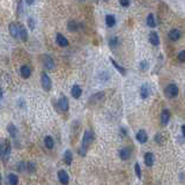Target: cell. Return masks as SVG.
Segmentation results:
<instances>
[{"label":"cell","mask_w":185,"mask_h":185,"mask_svg":"<svg viewBox=\"0 0 185 185\" xmlns=\"http://www.w3.org/2000/svg\"><path fill=\"white\" fill-rule=\"evenodd\" d=\"M93 140H94V134H93V132L90 130H87L85 132V135H83V140H82V145H81L80 147V151H79V154H80L81 156H86L87 149L91 145Z\"/></svg>","instance_id":"1"},{"label":"cell","mask_w":185,"mask_h":185,"mask_svg":"<svg viewBox=\"0 0 185 185\" xmlns=\"http://www.w3.org/2000/svg\"><path fill=\"white\" fill-rule=\"evenodd\" d=\"M178 87L177 85L175 83H170V85H168V87H166V89H164V93H166V96L167 97H169V99H174L176 96L178 95Z\"/></svg>","instance_id":"2"},{"label":"cell","mask_w":185,"mask_h":185,"mask_svg":"<svg viewBox=\"0 0 185 185\" xmlns=\"http://www.w3.org/2000/svg\"><path fill=\"white\" fill-rule=\"evenodd\" d=\"M41 59H42V64L44 68L48 70V71H52L53 67H54V62H53L52 58L48 56V54H44V56H42Z\"/></svg>","instance_id":"3"},{"label":"cell","mask_w":185,"mask_h":185,"mask_svg":"<svg viewBox=\"0 0 185 185\" xmlns=\"http://www.w3.org/2000/svg\"><path fill=\"white\" fill-rule=\"evenodd\" d=\"M41 81H42V87L44 90H46V91H49V90L51 89V79L49 78L45 73H42V76H41Z\"/></svg>","instance_id":"4"},{"label":"cell","mask_w":185,"mask_h":185,"mask_svg":"<svg viewBox=\"0 0 185 185\" xmlns=\"http://www.w3.org/2000/svg\"><path fill=\"white\" fill-rule=\"evenodd\" d=\"M58 107H59V109L62 110V111H67L68 110V100H67L66 96H62L59 101H58Z\"/></svg>","instance_id":"5"},{"label":"cell","mask_w":185,"mask_h":185,"mask_svg":"<svg viewBox=\"0 0 185 185\" xmlns=\"http://www.w3.org/2000/svg\"><path fill=\"white\" fill-rule=\"evenodd\" d=\"M149 95H151V87H149L147 83H143V85L140 87V96H141L143 99H147Z\"/></svg>","instance_id":"6"},{"label":"cell","mask_w":185,"mask_h":185,"mask_svg":"<svg viewBox=\"0 0 185 185\" xmlns=\"http://www.w3.org/2000/svg\"><path fill=\"white\" fill-rule=\"evenodd\" d=\"M135 138H137V140L140 143H147V140H148L147 133H146V131H143V130H140V131L137 133Z\"/></svg>","instance_id":"7"},{"label":"cell","mask_w":185,"mask_h":185,"mask_svg":"<svg viewBox=\"0 0 185 185\" xmlns=\"http://www.w3.org/2000/svg\"><path fill=\"white\" fill-rule=\"evenodd\" d=\"M154 162H155V156L153 153H146L145 154V164L147 167H153L154 166Z\"/></svg>","instance_id":"8"},{"label":"cell","mask_w":185,"mask_h":185,"mask_svg":"<svg viewBox=\"0 0 185 185\" xmlns=\"http://www.w3.org/2000/svg\"><path fill=\"white\" fill-rule=\"evenodd\" d=\"M180 36H182V33L179 31V29L174 28L169 31V38H170L171 41H174V42L178 41V39L180 38Z\"/></svg>","instance_id":"9"},{"label":"cell","mask_w":185,"mask_h":185,"mask_svg":"<svg viewBox=\"0 0 185 185\" xmlns=\"http://www.w3.org/2000/svg\"><path fill=\"white\" fill-rule=\"evenodd\" d=\"M161 124L163 125V126H166V125H168V123H169V119H170V111L169 110H163L161 112Z\"/></svg>","instance_id":"10"},{"label":"cell","mask_w":185,"mask_h":185,"mask_svg":"<svg viewBox=\"0 0 185 185\" xmlns=\"http://www.w3.org/2000/svg\"><path fill=\"white\" fill-rule=\"evenodd\" d=\"M56 41H57L58 45H59V46H62V48H66L67 45H68V41H67V38L65 37L64 35H62V34H58Z\"/></svg>","instance_id":"11"},{"label":"cell","mask_w":185,"mask_h":185,"mask_svg":"<svg viewBox=\"0 0 185 185\" xmlns=\"http://www.w3.org/2000/svg\"><path fill=\"white\" fill-rule=\"evenodd\" d=\"M58 178H59L60 183H62V184H67L68 180H70V177H68V175H67V172L65 170L58 171Z\"/></svg>","instance_id":"12"},{"label":"cell","mask_w":185,"mask_h":185,"mask_svg":"<svg viewBox=\"0 0 185 185\" xmlns=\"http://www.w3.org/2000/svg\"><path fill=\"white\" fill-rule=\"evenodd\" d=\"M119 156H120V159H122V160H124V161L128 160V159L131 157V149H130V148H127V147L120 149V152H119Z\"/></svg>","instance_id":"13"},{"label":"cell","mask_w":185,"mask_h":185,"mask_svg":"<svg viewBox=\"0 0 185 185\" xmlns=\"http://www.w3.org/2000/svg\"><path fill=\"white\" fill-rule=\"evenodd\" d=\"M149 42L152 43L154 46H157L160 44V38H159V34L155 31H152L149 34Z\"/></svg>","instance_id":"14"},{"label":"cell","mask_w":185,"mask_h":185,"mask_svg":"<svg viewBox=\"0 0 185 185\" xmlns=\"http://www.w3.org/2000/svg\"><path fill=\"white\" fill-rule=\"evenodd\" d=\"M71 94L74 99H79L81 96V94H82V90H81V88L78 85H74L71 89Z\"/></svg>","instance_id":"15"},{"label":"cell","mask_w":185,"mask_h":185,"mask_svg":"<svg viewBox=\"0 0 185 185\" xmlns=\"http://www.w3.org/2000/svg\"><path fill=\"white\" fill-rule=\"evenodd\" d=\"M10 33L14 38L19 36V24L16 23H10Z\"/></svg>","instance_id":"16"},{"label":"cell","mask_w":185,"mask_h":185,"mask_svg":"<svg viewBox=\"0 0 185 185\" xmlns=\"http://www.w3.org/2000/svg\"><path fill=\"white\" fill-rule=\"evenodd\" d=\"M72 160H73V154L70 149H67L66 152L64 153V161L66 163L67 166H71L72 164Z\"/></svg>","instance_id":"17"},{"label":"cell","mask_w":185,"mask_h":185,"mask_svg":"<svg viewBox=\"0 0 185 185\" xmlns=\"http://www.w3.org/2000/svg\"><path fill=\"white\" fill-rule=\"evenodd\" d=\"M21 75L26 78V79H28L29 76L31 75V70H30V67L28 65H23L21 67Z\"/></svg>","instance_id":"18"},{"label":"cell","mask_w":185,"mask_h":185,"mask_svg":"<svg viewBox=\"0 0 185 185\" xmlns=\"http://www.w3.org/2000/svg\"><path fill=\"white\" fill-rule=\"evenodd\" d=\"M19 36L22 41H27V38H28V33L24 28V26H22V24H19Z\"/></svg>","instance_id":"19"},{"label":"cell","mask_w":185,"mask_h":185,"mask_svg":"<svg viewBox=\"0 0 185 185\" xmlns=\"http://www.w3.org/2000/svg\"><path fill=\"white\" fill-rule=\"evenodd\" d=\"M146 22H147V26L149 28H155V27H156V21H155V18H154V15H153L152 13L148 14Z\"/></svg>","instance_id":"20"},{"label":"cell","mask_w":185,"mask_h":185,"mask_svg":"<svg viewBox=\"0 0 185 185\" xmlns=\"http://www.w3.org/2000/svg\"><path fill=\"white\" fill-rule=\"evenodd\" d=\"M105 23L109 28H112L115 24H116V18L114 15H107L105 16Z\"/></svg>","instance_id":"21"},{"label":"cell","mask_w":185,"mask_h":185,"mask_svg":"<svg viewBox=\"0 0 185 185\" xmlns=\"http://www.w3.org/2000/svg\"><path fill=\"white\" fill-rule=\"evenodd\" d=\"M110 62H111V64H112V65H114V66H115V68H116V70H117V71H118L119 73L122 74V75H125V74H126V70H125L124 67L120 66V65H118V64H117V62H115V60H114V59H112V58L110 59Z\"/></svg>","instance_id":"22"},{"label":"cell","mask_w":185,"mask_h":185,"mask_svg":"<svg viewBox=\"0 0 185 185\" xmlns=\"http://www.w3.org/2000/svg\"><path fill=\"white\" fill-rule=\"evenodd\" d=\"M67 29H68V31H76L79 29V24L74 20H72L67 23Z\"/></svg>","instance_id":"23"},{"label":"cell","mask_w":185,"mask_h":185,"mask_svg":"<svg viewBox=\"0 0 185 185\" xmlns=\"http://www.w3.org/2000/svg\"><path fill=\"white\" fill-rule=\"evenodd\" d=\"M10 153V143H7V145H6L5 151H4V154H2V161H4V162L8 161Z\"/></svg>","instance_id":"24"},{"label":"cell","mask_w":185,"mask_h":185,"mask_svg":"<svg viewBox=\"0 0 185 185\" xmlns=\"http://www.w3.org/2000/svg\"><path fill=\"white\" fill-rule=\"evenodd\" d=\"M97 79L101 81V82H105V81H108L110 79V75L108 72H101L99 76H97Z\"/></svg>","instance_id":"25"},{"label":"cell","mask_w":185,"mask_h":185,"mask_svg":"<svg viewBox=\"0 0 185 185\" xmlns=\"http://www.w3.org/2000/svg\"><path fill=\"white\" fill-rule=\"evenodd\" d=\"M44 143H45L46 148H49V149L53 148V146H54V141H53V139L51 137H45V139H44Z\"/></svg>","instance_id":"26"},{"label":"cell","mask_w":185,"mask_h":185,"mask_svg":"<svg viewBox=\"0 0 185 185\" xmlns=\"http://www.w3.org/2000/svg\"><path fill=\"white\" fill-rule=\"evenodd\" d=\"M7 131H8V133L10 134V137L12 138L16 137V127H15L13 124H8V126H7Z\"/></svg>","instance_id":"27"},{"label":"cell","mask_w":185,"mask_h":185,"mask_svg":"<svg viewBox=\"0 0 185 185\" xmlns=\"http://www.w3.org/2000/svg\"><path fill=\"white\" fill-rule=\"evenodd\" d=\"M8 182H10V185L18 184V182H19V179H18V176L15 175V174H10V175H8Z\"/></svg>","instance_id":"28"},{"label":"cell","mask_w":185,"mask_h":185,"mask_svg":"<svg viewBox=\"0 0 185 185\" xmlns=\"http://www.w3.org/2000/svg\"><path fill=\"white\" fill-rule=\"evenodd\" d=\"M118 44H119L118 37H112V38H111V39L109 41V45H110V48H111V49L117 48V46H118Z\"/></svg>","instance_id":"29"},{"label":"cell","mask_w":185,"mask_h":185,"mask_svg":"<svg viewBox=\"0 0 185 185\" xmlns=\"http://www.w3.org/2000/svg\"><path fill=\"white\" fill-rule=\"evenodd\" d=\"M148 67H149V64H148L147 60H143V62L139 64V68H140L141 71H147Z\"/></svg>","instance_id":"30"},{"label":"cell","mask_w":185,"mask_h":185,"mask_svg":"<svg viewBox=\"0 0 185 185\" xmlns=\"http://www.w3.org/2000/svg\"><path fill=\"white\" fill-rule=\"evenodd\" d=\"M134 171H135V175H137L138 178H141V169H140V164L139 163L134 164Z\"/></svg>","instance_id":"31"},{"label":"cell","mask_w":185,"mask_h":185,"mask_svg":"<svg viewBox=\"0 0 185 185\" xmlns=\"http://www.w3.org/2000/svg\"><path fill=\"white\" fill-rule=\"evenodd\" d=\"M35 168H36V166H35V163H34V162H29L28 164H27V170H28L29 172L35 171Z\"/></svg>","instance_id":"32"},{"label":"cell","mask_w":185,"mask_h":185,"mask_svg":"<svg viewBox=\"0 0 185 185\" xmlns=\"http://www.w3.org/2000/svg\"><path fill=\"white\" fill-rule=\"evenodd\" d=\"M177 58H178V60H179L180 62H185V50H183V51H180V52L178 53V56H177Z\"/></svg>","instance_id":"33"},{"label":"cell","mask_w":185,"mask_h":185,"mask_svg":"<svg viewBox=\"0 0 185 185\" xmlns=\"http://www.w3.org/2000/svg\"><path fill=\"white\" fill-rule=\"evenodd\" d=\"M28 26H29V28L31 29V30H34V29H35V26H36V23H35V20L31 19V18H29V19H28Z\"/></svg>","instance_id":"34"},{"label":"cell","mask_w":185,"mask_h":185,"mask_svg":"<svg viewBox=\"0 0 185 185\" xmlns=\"http://www.w3.org/2000/svg\"><path fill=\"white\" fill-rule=\"evenodd\" d=\"M163 137H162V134H160V133H157L156 135H155V141H156L157 143H163Z\"/></svg>","instance_id":"35"},{"label":"cell","mask_w":185,"mask_h":185,"mask_svg":"<svg viewBox=\"0 0 185 185\" xmlns=\"http://www.w3.org/2000/svg\"><path fill=\"white\" fill-rule=\"evenodd\" d=\"M119 4L123 7H127L130 5V0H119Z\"/></svg>","instance_id":"36"},{"label":"cell","mask_w":185,"mask_h":185,"mask_svg":"<svg viewBox=\"0 0 185 185\" xmlns=\"http://www.w3.org/2000/svg\"><path fill=\"white\" fill-rule=\"evenodd\" d=\"M34 1H35V0H26V2H27L28 5H33Z\"/></svg>","instance_id":"37"},{"label":"cell","mask_w":185,"mask_h":185,"mask_svg":"<svg viewBox=\"0 0 185 185\" xmlns=\"http://www.w3.org/2000/svg\"><path fill=\"white\" fill-rule=\"evenodd\" d=\"M182 133H183V137L185 138V125L182 126Z\"/></svg>","instance_id":"38"},{"label":"cell","mask_w":185,"mask_h":185,"mask_svg":"<svg viewBox=\"0 0 185 185\" xmlns=\"http://www.w3.org/2000/svg\"><path fill=\"white\" fill-rule=\"evenodd\" d=\"M22 12V5H21V2L19 4V13H21Z\"/></svg>","instance_id":"39"},{"label":"cell","mask_w":185,"mask_h":185,"mask_svg":"<svg viewBox=\"0 0 185 185\" xmlns=\"http://www.w3.org/2000/svg\"><path fill=\"white\" fill-rule=\"evenodd\" d=\"M2 99V89H1V87H0V100Z\"/></svg>","instance_id":"40"},{"label":"cell","mask_w":185,"mask_h":185,"mask_svg":"<svg viewBox=\"0 0 185 185\" xmlns=\"http://www.w3.org/2000/svg\"><path fill=\"white\" fill-rule=\"evenodd\" d=\"M0 182H1V176H0Z\"/></svg>","instance_id":"41"},{"label":"cell","mask_w":185,"mask_h":185,"mask_svg":"<svg viewBox=\"0 0 185 185\" xmlns=\"http://www.w3.org/2000/svg\"><path fill=\"white\" fill-rule=\"evenodd\" d=\"M80 1H85V0H80Z\"/></svg>","instance_id":"42"},{"label":"cell","mask_w":185,"mask_h":185,"mask_svg":"<svg viewBox=\"0 0 185 185\" xmlns=\"http://www.w3.org/2000/svg\"><path fill=\"white\" fill-rule=\"evenodd\" d=\"M105 1H107V0H105Z\"/></svg>","instance_id":"43"}]
</instances>
